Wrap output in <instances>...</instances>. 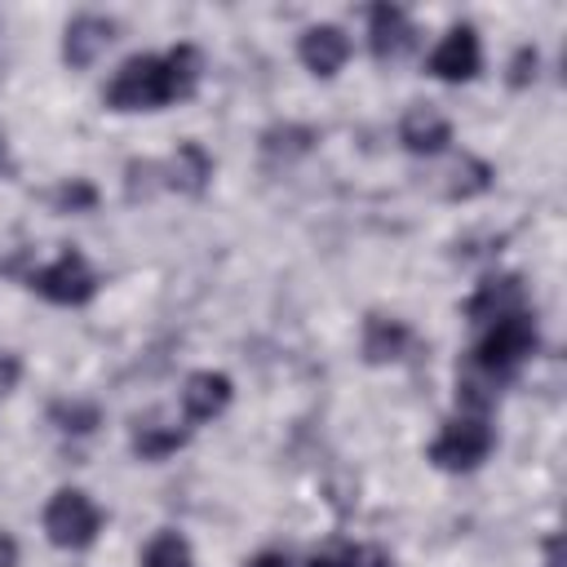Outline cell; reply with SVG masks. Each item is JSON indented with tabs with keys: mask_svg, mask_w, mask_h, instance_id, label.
<instances>
[{
	"mask_svg": "<svg viewBox=\"0 0 567 567\" xmlns=\"http://www.w3.org/2000/svg\"><path fill=\"white\" fill-rule=\"evenodd\" d=\"M199 49L195 44H173L168 53H137L128 58L111 84H106V106L111 111H159L168 102H186L199 84Z\"/></svg>",
	"mask_w": 567,
	"mask_h": 567,
	"instance_id": "6da1fadb",
	"label": "cell"
},
{
	"mask_svg": "<svg viewBox=\"0 0 567 567\" xmlns=\"http://www.w3.org/2000/svg\"><path fill=\"white\" fill-rule=\"evenodd\" d=\"M532 354H536V319H532L527 310H514V315L487 323V332H483V341H478V350H474L470 363H474L483 377L505 381V377H514Z\"/></svg>",
	"mask_w": 567,
	"mask_h": 567,
	"instance_id": "7a4b0ae2",
	"label": "cell"
},
{
	"mask_svg": "<svg viewBox=\"0 0 567 567\" xmlns=\"http://www.w3.org/2000/svg\"><path fill=\"white\" fill-rule=\"evenodd\" d=\"M492 443H496V434H492L487 416H470V412H461L456 421H447V425L434 434V443H430V461H434L439 470L461 474V470H474L478 461H487Z\"/></svg>",
	"mask_w": 567,
	"mask_h": 567,
	"instance_id": "3957f363",
	"label": "cell"
},
{
	"mask_svg": "<svg viewBox=\"0 0 567 567\" xmlns=\"http://www.w3.org/2000/svg\"><path fill=\"white\" fill-rule=\"evenodd\" d=\"M102 527V509L80 492V487H62L49 496L44 505V532L58 549H84L97 540Z\"/></svg>",
	"mask_w": 567,
	"mask_h": 567,
	"instance_id": "277c9868",
	"label": "cell"
},
{
	"mask_svg": "<svg viewBox=\"0 0 567 567\" xmlns=\"http://www.w3.org/2000/svg\"><path fill=\"white\" fill-rule=\"evenodd\" d=\"M27 288L40 292L53 306H84L97 292V275H93V266L75 248H62L49 266H40V270L27 275Z\"/></svg>",
	"mask_w": 567,
	"mask_h": 567,
	"instance_id": "5b68a950",
	"label": "cell"
},
{
	"mask_svg": "<svg viewBox=\"0 0 567 567\" xmlns=\"http://www.w3.org/2000/svg\"><path fill=\"white\" fill-rule=\"evenodd\" d=\"M430 75L434 80H447V84H461V80H474L478 66H483V49H478V31L474 27H447V35L434 44L430 53Z\"/></svg>",
	"mask_w": 567,
	"mask_h": 567,
	"instance_id": "8992f818",
	"label": "cell"
},
{
	"mask_svg": "<svg viewBox=\"0 0 567 567\" xmlns=\"http://www.w3.org/2000/svg\"><path fill=\"white\" fill-rule=\"evenodd\" d=\"M514 310H527V288H523L518 275H492L465 301V319L470 323H496V319H505Z\"/></svg>",
	"mask_w": 567,
	"mask_h": 567,
	"instance_id": "52a82bcc",
	"label": "cell"
},
{
	"mask_svg": "<svg viewBox=\"0 0 567 567\" xmlns=\"http://www.w3.org/2000/svg\"><path fill=\"white\" fill-rule=\"evenodd\" d=\"M115 40V22L102 13H80L66 22V40H62V58L71 71H84L97 62V53H106V44Z\"/></svg>",
	"mask_w": 567,
	"mask_h": 567,
	"instance_id": "ba28073f",
	"label": "cell"
},
{
	"mask_svg": "<svg viewBox=\"0 0 567 567\" xmlns=\"http://www.w3.org/2000/svg\"><path fill=\"white\" fill-rule=\"evenodd\" d=\"M399 142H403L412 155H439V151L452 142V124H447V115H443L439 106L416 102V106H408L403 120H399Z\"/></svg>",
	"mask_w": 567,
	"mask_h": 567,
	"instance_id": "9c48e42d",
	"label": "cell"
},
{
	"mask_svg": "<svg viewBox=\"0 0 567 567\" xmlns=\"http://www.w3.org/2000/svg\"><path fill=\"white\" fill-rule=\"evenodd\" d=\"M230 394H235V385H230V377L226 372H213V368H204V372H190L186 377V385H182V412H186V421H213V416H221L226 408H230Z\"/></svg>",
	"mask_w": 567,
	"mask_h": 567,
	"instance_id": "30bf717a",
	"label": "cell"
},
{
	"mask_svg": "<svg viewBox=\"0 0 567 567\" xmlns=\"http://www.w3.org/2000/svg\"><path fill=\"white\" fill-rule=\"evenodd\" d=\"M412 40H416V31H412V22L399 4H372L368 9V44L381 62L403 58L412 49Z\"/></svg>",
	"mask_w": 567,
	"mask_h": 567,
	"instance_id": "8fae6325",
	"label": "cell"
},
{
	"mask_svg": "<svg viewBox=\"0 0 567 567\" xmlns=\"http://www.w3.org/2000/svg\"><path fill=\"white\" fill-rule=\"evenodd\" d=\"M159 186L168 190H182V195H204L208 190V177H213V159L199 142H182L164 164H159Z\"/></svg>",
	"mask_w": 567,
	"mask_h": 567,
	"instance_id": "7c38bea8",
	"label": "cell"
},
{
	"mask_svg": "<svg viewBox=\"0 0 567 567\" xmlns=\"http://www.w3.org/2000/svg\"><path fill=\"white\" fill-rule=\"evenodd\" d=\"M297 53H301L306 71H315V75H337V71H341V62L350 58V40H346V31H341V27L319 22V27L301 31Z\"/></svg>",
	"mask_w": 567,
	"mask_h": 567,
	"instance_id": "4fadbf2b",
	"label": "cell"
},
{
	"mask_svg": "<svg viewBox=\"0 0 567 567\" xmlns=\"http://www.w3.org/2000/svg\"><path fill=\"white\" fill-rule=\"evenodd\" d=\"M412 346V328L390 315H368L363 319V359L368 363H394Z\"/></svg>",
	"mask_w": 567,
	"mask_h": 567,
	"instance_id": "5bb4252c",
	"label": "cell"
},
{
	"mask_svg": "<svg viewBox=\"0 0 567 567\" xmlns=\"http://www.w3.org/2000/svg\"><path fill=\"white\" fill-rule=\"evenodd\" d=\"M306 567H394V558L381 545H359V540H332L310 554Z\"/></svg>",
	"mask_w": 567,
	"mask_h": 567,
	"instance_id": "9a60e30c",
	"label": "cell"
},
{
	"mask_svg": "<svg viewBox=\"0 0 567 567\" xmlns=\"http://www.w3.org/2000/svg\"><path fill=\"white\" fill-rule=\"evenodd\" d=\"M186 430H177V425H164V421H155V416H146V421H133V452L142 456V461H164V456H173L177 447H186Z\"/></svg>",
	"mask_w": 567,
	"mask_h": 567,
	"instance_id": "2e32d148",
	"label": "cell"
},
{
	"mask_svg": "<svg viewBox=\"0 0 567 567\" xmlns=\"http://www.w3.org/2000/svg\"><path fill=\"white\" fill-rule=\"evenodd\" d=\"M492 186V164L478 159V155H461L452 168H447V182H443V195L447 199H474Z\"/></svg>",
	"mask_w": 567,
	"mask_h": 567,
	"instance_id": "e0dca14e",
	"label": "cell"
},
{
	"mask_svg": "<svg viewBox=\"0 0 567 567\" xmlns=\"http://www.w3.org/2000/svg\"><path fill=\"white\" fill-rule=\"evenodd\" d=\"M319 142V133L315 128H306V124H275V128H266L261 133V155L266 159H297V155H306L310 146Z\"/></svg>",
	"mask_w": 567,
	"mask_h": 567,
	"instance_id": "ac0fdd59",
	"label": "cell"
},
{
	"mask_svg": "<svg viewBox=\"0 0 567 567\" xmlns=\"http://www.w3.org/2000/svg\"><path fill=\"white\" fill-rule=\"evenodd\" d=\"M142 567H195V554L186 545V536L177 532H155L142 549Z\"/></svg>",
	"mask_w": 567,
	"mask_h": 567,
	"instance_id": "d6986e66",
	"label": "cell"
},
{
	"mask_svg": "<svg viewBox=\"0 0 567 567\" xmlns=\"http://www.w3.org/2000/svg\"><path fill=\"white\" fill-rule=\"evenodd\" d=\"M49 416L58 421V430H71V434H89L97 425V408L93 403H80V399H62L49 408Z\"/></svg>",
	"mask_w": 567,
	"mask_h": 567,
	"instance_id": "ffe728a7",
	"label": "cell"
},
{
	"mask_svg": "<svg viewBox=\"0 0 567 567\" xmlns=\"http://www.w3.org/2000/svg\"><path fill=\"white\" fill-rule=\"evenodd\" d=\"M49 204H53L58 213H89V208L97 204V190H93L84 177H71V182H62V186L49 195Z\"/></svg>",
	"mask_w": 567,
	"mask_h": 567,
	"instance_id": "44dd1931",
	"label": "cell"
},
{
	"mask_svg": "<svg viewBox=\"0 0 567 567\" xmlns=\"http://www.w3.org/2000/svg\"><path fill=\"white\" fill-rule=\"evenodd\" d=\"M536 62H540V58H536V49H532V44H523V49L514 53V62H509V84H514V89L532 84V80H536Z\"/></svg>",
	"mask_w": 567,
	"mask_h": 567,
	"instance_id": "7402d4cb",
	"label": "cell"
},
{
	"mask_svg": "<svg viewBox=\"0 0 567 567\" xmlns=\"http://www.w3.org/2000/svg\"><path fill=\"white\" fill-rule=\"evenodd\" d=\"M18 377H22V363H18L13 354L0 350V394H9V390L18 385Z\"/></svg>",
	"mask_w": 567,
	"mask_h": 567,
	"instance_id": "603a6c76",
	"label": "cell"
},
{
	"mask_svg": "<svg viewBox=\"0 0 567 567\" xmlns=\"http://www.w3.org/2000/svg\"><path fill=\"white\" fill-rule=\"evenodd\" d=\"M0 567H18V540L9 532H0Z\"/></svg>",
	"mask_w": 567,
	"mask_h": 567,
	"instance_id": "cb8c5ba5",
	"label": "cell"
},
{
	"mask_svg": "<svg viewBox=\"0 0 567 567\" xmlns=\"http://www.w3.org/2000/svg\"><path fill=\"white\" fill-rule=\"evenodd\" d=\"M248 567H292V563H288V554H275V549H266V554H257Z\"/></svg>",
	"mask_w": 567,
	"mask_h": 567,
	"instance_id": "d4e9b609",
	"label": "cell"
},
{
	"mask_svg": "<svg viewBox=\"0 0 567 567\" xmlns=\"http://www.w3.org/2000/svg\"><path fill=\"white\" fill-rule=\"evenodd\" d=\"M545 567H563V563H558V536L545 540Z\"/></svg>",
	"mask_w": 567,
	"mask_h": 567,
	"instance_id": "484cf974",
	"label": "cell"
},
{
	"mask_svg": "<svg viewBox=\"0 0 567 567\" xmlns=\"http://www.w3.org/2000/svg\"><path fill=\"white\" fill-rule=\"evenodd\" d=\"M0 168H4V137H0Z\"/></svg>",
	"mask_w": 567,
	"mask_h": 567,
	"instance_id": "4316f807",
	"label": "cell"
}]
</instances>
